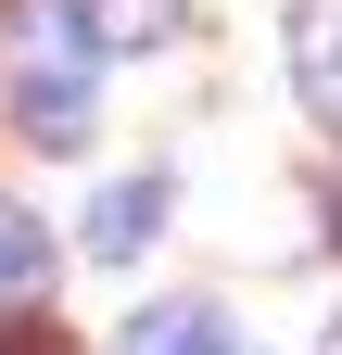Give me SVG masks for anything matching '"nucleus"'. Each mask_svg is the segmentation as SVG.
Segmentation results:
<instances>
[{"label":"nucleus","instance_id":"obj_1","mask_svg":"<svg viewBox=\"0 0 342 355\" xmlns=\"http://www.w3.org/2000/svg\"><path fill=\"white\" fill-rule=\"evenodd\" d=\"M89 64H102V38H89L76 0H13V13H0V89H13V127L38 153H76L102 127Z\"/></svg>","mask_w":342,"mask_h":355},{"label":"nucleus","instance_id":"obj_2","mask_svg":"<svg viewBox=\"0 0 342 355\" xmlns=\"http://www.w3.org/2000/svg\"><path fill=\"white\" fill-rule=\"evenodd\" d=\"M152 229H165V178H114V191L89 203V254H102V266L152 254Z\"/></svg>","mask_w":342,"mask_h":355},{"label":"nucleus","instance_id":"obj_3","mask_svg":"<svg viewBox=\"0 0 342 355\" xmlns=\"http://www.w3.org/2000/svg\"><path fill=\"white\" fill-rule=\"evenodd\" d=\"M127 355H228V318L216 304H152V318H127Z\"/></svg>","mask_w":342,"mask_h":355},{"label":"nucleus","instance_id":"obj_4","mask_svg":"<svg viewBox=\"0 0 342 355\" xmlns=\"http://www.w3.org/2000/svg\"><path fill=\"white\" fill-rule=\"evenodd\" d=\"M38 279H51V229L26 203H0V304H38Z\"/></svg>","mask_w":342,"mask_h":355},{"label":"nucleus","instance_id":"obj_5","mask_svg":"<svg viewBox=\"0 0 342 355\" xmlns=\"http://www.w3.org/2000/svg\"><path fill=\"white\" fill-rule=\"evenodd\" d=\"M89 38H102V51H165V38H178V0H102Z\"/></svg>","mask_w":342,"mask_h":355},{"label":"nucleus","instance_id":"obj_6","mask_svg":"<svg viewBox=\"0 0 342 355\" xmlns=\"http://www.w3.org/2000/svg\"><path fill=\"white\" fill-rule=\"evenodd\" d=\"M305 89H317V114L342 127V26H305Z\"/></svg>","mask_w":342,"mask_h":355},{"label":"nucleus","instance_id":"obj_7","mask_svg":"<svg viewBox=\"0 0 342 355\" xmlns=\"http://www.w3.org/2000/svg\"><path fill=\"white\" fill-rule=\"evenodd\" d=\"M330 241H342V203H330Z\"/></svg>","mask_w":342,"mask_h":355},{"label":"nucleus","instance_id":"obj_8","mask_svg":"<svg viewBox=\"0 0 342 355\" xmlns=\"http://www.w3.org/2000/svg\"><path fill=\"white\" fill-rule=\"evenodd\" d=\"M330 355H342V343H330Z\"/></svg>","mask_w":342,"mask_h":355}]
</instances>
